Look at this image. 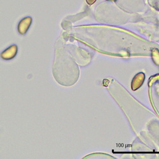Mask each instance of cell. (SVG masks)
I'll use <instances>...</instances> for the list:
<instances>
[{"label":"cell","instance_id":"7a4b0ae2","mask_svg":"<svg viewBox=\"0 0 159 159\" xmlns=\"http://www.w3.org/2000/svg\"><path fill=\"white\" fill-rule=\"evenodd\" d=\"M17 47L16 45H12L5 50L2 54V57L4 59L8 60L14 58L17 54Z\"/></svg>","mask_w":159,"mask_h":159},{"label":"cell","instance_id":"6da1fadb","mask_svg":"<svg viewBox=\"0 0 159 159\" xmlns=\"http://www.w3.org/2000/svg\"><path fill=\"white\" fill-rule=\"evenodd\" d=\"M32 22V19L30 17L22 19L18 25V31L20 34H25L29 30Z\"/></svg>","mask_w":159,"mask_h":159},{"label":"cell","instance_id":"3957f363","mask_svg":"<svg viewBox=\"0 0 159 159\" xmlns=\"http://www.w3.org/2000/svg\"><path fill=\"white\" fill-rule=\"evenodd\" d=\"M97 0H86V2L89 5H93Z\"/></svg>","mask_w":159,"mask_h":159}]
</instances>
